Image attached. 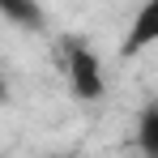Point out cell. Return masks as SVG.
I'll use <instances>...</instances> for the list:
<instances>
[{
  "mask_svg": "<svg viewBox=\"0 0 158 158\" xmlns=\"http://www.w3.org/2000/svg\"><path fill=\"white\" fill-rule=\"evenodd\" d=\"M64 81L77 98H103L107 90V77H103V64L90 47H69L64 56Z\"/></svg>",
  "mask_w": 158,
  "mask_h": 158,
  "instance_id": "cell-1",
  "label": "cell"
},
{
  "mask_svg": "<svg viewBox=\"0 0 158 158\" xmlns=\"http://www.w3.org/2000/svg\"><path fill=\"white\" fill-rule=\"evenodd\" d=\"M158 43V0H141V9L132 13V26L124 34V56H137V52H150Z\"/></svg>",
  "mask_w": 158,
  "mask_h": 158,
  "instance_id": "cell-2",
  "label": "cell"
},
{
  "mask_svg": "<svg viewBox=\"0 0 158 158\" xmlns=\"http://www.w3.org/2000/svg\"><path fill=\"white\" fill-rule=\"evenodd\" d=\"M137 150L145 158H158V107H145L137 120Z\"/></svg>",
  "mask_w": 158,
  "mask_h": 158,
  "instance_id": "cell-3",
  "label": "cell"
},
{
  "mask_svg": "<svg viewBox=\"0 0 158 158\" xmlns=\"http://www.w3.org/2000/svg\"><path fill=\"white\" fill-rule=\"evenodd\" d=\"M0 17H9V22H39V4L34 0H0Z\"/></svg>",
  "mask_w": 158,
  "mask_h": 158,
  "instance_id": "cell-4",
  "label": "cell"
},
{
  "mask_svg": "<svg viewBox=\"0 0 158 158\" xmlns=\"http://www.w3.org/2000/svg\"><path fill=\"white\" fill-rule=\"evenodd\" d=\"M9 98V81H4V73H0V103Z\"/></svg>",
  "mask_w": 158,
  "mask_h": 158,
  "instance_id": "cell-5",
  "label": "cell"
}]
</instances>
